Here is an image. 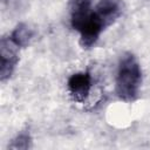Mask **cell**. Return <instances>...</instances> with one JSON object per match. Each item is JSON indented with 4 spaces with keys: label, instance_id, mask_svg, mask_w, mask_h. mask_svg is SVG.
<instances>
[{
    "label": "cell",
    "instance_id": "1",
    "mask_svg": "<svg viewBox=\"0 0 150 150\" xmlns=\"http://www.w3.org/2000/svg\"><path fill=\"white\" fill-rule=\"evenodd\" d=\"M142 82V70L132 54H124L120 61L116 75V94L127 102L138 96Z\"/></svg>",
    "mask_w": 150,
    "mask_h": 150
},
{
    "label": "cell",
    "instance_id": "2",
    "mask_svg": "<svg viewBox=\"0 0 150 150\" xmlns=\"http://www.w3.org/2000/svg\"><path fill=\"white\" fill-rule=\"evenodd\" d=\"M18 49L19 47L12 41V39L2 38L0 43V79L1 81L7 80L14 71L15 66L18 64Z\"/></svg>",
    "mask_w": 150,
    "mask_h": 150
},
{
    "label": "cell",
    "instance_id": "3",
    "mask_svg": "<svg viewBox=\"0 0 150 150\" xmlns=\"http://www.w3.org/2000/svg\"><path fill=\"white\" fill-rule=\"evenodd\" d=\"M80 33V45L82 48H90L97 41L101 32L104 29L102 22L96 16L95 13H90V15L84 19L76 28Z\"/></svg>",
    "mask_w": 150,
    "mask_h": 150
},
{
    "label": "cell",
    "instance_id": "4",
    "mask_svg": "<svg viewBox=\"0 0 150 150\" xmlns=\"http://www.w3.org/2000/svg\"><path fill=\"white\" fill-rule=\"evenodd\" d=\"M91 89V76L87 71L73 74L68 79V90L73 98L77 102H83Z\"/></svg>",
    "mask_w": 150,
    "mask_h": 150
},
{
    "label": "cell",
    "instance_id": "5",
    "mask_svg": "<svg viewBox=\"0 0 150 150\" xmlns=\"http://www.w3.org/2000/svg\"><path fill=\"white\" fill-rule=\"evenodd\" d=\"M94 13L100 19L103 27L105 28L122 15L123 1L122 0H101L97 4Z\"/></svg>",
    "mask_w": 150,
    "mask_h": 150
},
{
    "label": "cell",
    "instance_id": "6",
    "mask_svg": "<svg viewBox=\"0 0 150 150\" xmlns=\"http://www.w3.org/2000/svg\"><path fill=\"white\" fill-rule=\"evenodd\" d=\"M90 13V0H70L71 26L74 29L87 19Z\"/></svg>",
    "mask_w": 150,
    "mask_h": 150
},
{
    "label": "cell",
    "instance_id": "7",
    "mask_svg": "<svg viewBox=\"0 0 150 150\" xmlns=\"http://www.w3.org/2000/svg\"><path fill=\"white\" fill-rule=\"evenodd\" d=\"M33 35L34 32L29 26H27L26 23H19L14 28L9 38L18 47H26L30 42Z\"/></svg>",
    "mask_w": 150,
    "mask_h": 150
},
{
    "label": "cell",
    "instance_id": "8",
    "mask_svg": "<svg viewBox=\"0 0 150 150\" xmlns=\"http://www.w3.org/2000/svg\"><path fill=\"white\" fill-rule=\"evenodd\" d=\"M32 145V138L29 134L27 132H21L14 139H12V143L8 144L9 149H28Z\"/></svg>",
    "mask_w": 150,
    "mask_h": 150
}]
</instances>
